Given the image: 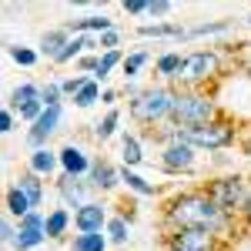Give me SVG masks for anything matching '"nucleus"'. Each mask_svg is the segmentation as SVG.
Returning a JSON list of instances; mask_svg holds the SVG:
<instances>
[{"mask_svg":"<svg viewBox=\"0 0 251 251\" xmlns=\"http://www.w3.org/2000/svg\"><path fill=\"white\" fill-rule=\"evenodd\" d=\"M57 121H60V107H47V111H44V114H40L37 121H34L30 141H34V144H40L44 137H47L50 131H54V127H57Z\"/></svg>","mask_w":251,"mask_h":251,"instance_id":"9b49d317","label":"nucleus"},{"mask_svg":"<svg viewBox=\"0 0 251 251\" xmlns=\"http://www.w3.org/2000/svg\"><path fill=\"white\" fill-rule=\"evenodd\" d=\"M157 71H161V74H168V77H177V71H181V57H177V54L161 57V60H157Z\"/></svg>","mask_w":251,"mask_h":251,"instance_id":"4be33fe9","label":"nucleus"},{"mask_svg":"<svg viewBox=\"0 0 251 251\" xmlns=\"http://www.w3.org/2000/svg\"><path fill=\"white\" fill-rule=\"evenodd\" d=\"M44 234H47V228L40 225V218L37 214H27V218H24V228H20V234H17V248L20 251L34 248V245H40Z\"/></svg>","mask_w":251,"mask_h":251,"instance_id":"6e6552de","label":"nucleus"},{"mask_svg":"<svg viewBox=\"0 0 251 251\" xmlns=\"http://www.w3.org/2000/svg\"><path fill=\"white\" fill-rule=\"evenodd\" d=\"M44 104H47V107H57V87H54V84L44 91Z\"/></svg>","mask_w":251,"mask_h":251,"instance_id":"f704fd0d","label":"nucleus"},{"mask_svg":"<svg viewBox=\"0 0 251 251\" xmlns=\"http://www.w3.org/2000/svg\"><path fill=\"white\" fill-rule=\"evenodd\" d=\"M211 248V234L204 228H181L174 234V251H208Z\"/></svg>","mask_w":251,"mask_h":251,"instance_id":"0eeeda50","label":"nucleus"},{"mask_svg":"<svg viewBox=\"0 0 251 251\" xmlns=\"http://www.w3.org/2000/svg\"><path fill=\"white\" fill-rule=\"evenodd\" d=\"M60 164L67 168V174H80V171H87V157L80 154L77 148H64V151H60Z\"/></svg>","mask_w":251,"mask_h":251,"instance_id":"f8f14e48","label":"nucleus"},{"mask_svg":"<svg viewBox=\"0 0 251 251\" xmlns=\"http://www.w3.org/2000/svg\"><path fill=\"white\" fill-rule=\"evenodd\" d=\"M141 34H144V37H151V34L161 37V34H177V27H164V24H157V27H141Z\"/></svg>","mask_w":251,"mask_h":251,"instance_id":"7c9ffc66","label":"nucleus"},{"mask_svg":"<svg viewBox=\"0 0 251 251\" xmlns=\"http://www.w3.org/2000/svg\"><path fill=\"white\" fill-rule=\"evenodd\" d=\"M144 60H148L144 54H134V57H127V60H124V74H127V77H134L137 71H141V64H144Z\"/></svg>","mask_w":251,"mask_h":251,"instance_id":"c85d7f7f","label":"nucleus"},{"mask_svg":"<svg viewBox=\"0 0 251 251\" xmlns=\"http://www.w3.org/2000/svg\"><path fill=\"white\" fill-rule=\"evenodd\" d=\"M60 188H64V194H67L71 201H80V188H77V184H71V177H67V181H64Z\"/></svg>","mask_w":251,"mask_h":251,"instance_id":"2f4dec72","label":"nucleus"},{"mask_svg":"<svg viewBox=\"0 0 251 251\" xmlns=\"http://www.w3.org/2000/svg\"><path fill=\"white\" fill-rule=\"evenodd\" d=\"M208 198H211L221 211H225V208H241V201H245V188H241L238 177H225V181H218V184L211 188Z\"/></svg>","mask_w":251,"mask_h":251,"instance_id":"423d86ee","label":"nucleus"},{"mask_svg":"<svg viewBox=\"0 0 251 251\" xmlns=\"http://www.w3.org/2000/svg\"><path fill=\"white\" fill-rule=\"evenodd\" d=\"M111 238H114V241H124V238H127V225H124L121 218L111 221Z\"/></svg>","mask_w":251,"mask_h":251,"instance_id":"c756f323","label":"nucleus"},{"mask_svg":"<svg viewBox=\"0 0 251 251\" xmlns=\"http://www.w3.org/2000/svg\"><path fill=\"white\" fill-rule=\"evenodd\" d=\"M54 164H57V157L50 154V151H37V154L30 157V168H34V171H50Z\"/></svg>","mask_w":251,"mask_h":251,"instance_id":"412c9836","label":"nucleus"},{"mask_svg":"<svg viewBox=\"0 0 251 251\" xmlns=\"http://www.w3.org/2000/svg\"><path fill=\"white\" fill-rule=\"evenodd\" d=\"M168 10H171V3H168V0H157V3H151L148 14H168Z\"/></svg>","mask_w":251,"mask_h":251,"instance_id":"c9c22d12","label":"nucleus"},{"mask_svg":"<svg viewBox=\"0 0 251 251\" xmlns=\"http://www.w3.org/2000/svg\"><path fill=\"white\" fill-rule=\"evenodd\" d=\"M34 100H37V87H30V84H24V87L14 91V107H20V111H24V107H30Z\"/></svg>","mask_w":251,"mask_h":251,"instance_id":"dca6fc26","label":"nucleus"},{"mask_svg":"<svg viewBox=\"0 0 251 251\" xmlns=\"http://www.w3.org/2000/svg\"><path fill=\"white\" fill-rule=\"evenodd\" d=\"M218 71V57L201 50V54H191V57L181 60V71H177V80H204Z\"/></svg>","mask_w":251,"mask_h":251,"instance_id":"39448f33","label":"nucleus"},{"mask_svg":"<svg viewBox=\"0 0 251 251\" xmlns=\"http://www.w3.org/2000/svg\"><path fill=\"white\" fill-rule=\"evenodd\" d=\"M127 7V14H144V10H151V3H141V0H131V3H124Z\"/></svg>","mask_w":251,"mask_h":251,"instance_id":"72a5a7b5","label":"nucleus"},{"mask_svg":"<svg viewBox=\"0 0 251 251\" xmlns=\"http://www.w3.org/2000/svg\"><path fill=\"white\" fill-rule=\"evenodd\" d=\"M177 121H184L188 127H198V124H208V117L214 114L211 100L208 97H198V94H181L174 97V111H171Z\"/></svg>","mask_w":251,"mask_h":251,"instance_id":"f03ea898","label":"nucleus"},{"mask_svg":"<svg viewBox=\"0 0 251 251\" xmlns=\"http://www.w3.org/2000/svg\"><path fill=\"white\" fill-rule=\"evenodd\" d=\"M248 214H251V201H248Z\"/></svg>","mask_w":251,"mask_h":251,"instance_id":"58836bf2","label":"nucleus"},{"mask_svg":"<svg viewBox=\"0 0 251 251\" xmlns=\"http://www.w3.org/2000/svg\"><path fill=\"white\" fill-rule=\"evenodd\" d=\"M74 251H104V238L100 234H80L74 241Z\"/></svg>","mask_w":251,"mask_h":251,"instance_id":"f3484780","label":"nucleus"},{"mask_svg":"<svg viewBox=\"0 0 251 251\" xmlns=\"http://www.w3.org/2000/svg\"><path fill=\"white\" fill-rule=\"evenodd\" d=\"M44 228H47V234H50V238H57V234L67 228V214H64V211H54L50 218H47V225H44Z\"/></svg>","mask_w":251,"mask_h":251,"instance_id":"5701e85b","label":"nucleus"},{"mask_svg":"<svg viewBox=\"0 0 251 251\" xmlns=\"http://www.w3.org/2000/svg\"><path fill=\"white\" fill-rule=\"evenodd\" d=\"M121 181H127V184H131V188H134L137 194H151V191H154V188H151V184H148L144 177H137V174H131V171H124V174H121Z\"/></svg>","mask_w":251,"mask_h":251,"instance_id":"a878e982","label":"nucleus"},{"mask_svg":"<svg viewBox=\"0 0 251 251\" xmlns=\"http://www.w3.org/2000/svg\"><path fill=\"white\" fill-rule=\"evenodd\" d=\"M7 208H10V214H20V218H27V214H30V198L20 191V188H14V191L7 194Z\"/></svg>","mask_w":251,"mask_h":251,"instance_id":"ddd939ff","label":"nucleus"},{"mask_svg":"<svg viewBox=\"0 0 251 251\" xmlns=\"http://www.w3.org/2000/svg\"><path fill=\"white\" fill-rule=\"evenodd\" d=\"M171 221L181 225V228H204V231H211L221 221V208L211 198H204V194H184V198H177L171 204Z\"/></svg>","mask_w":251,"mask_h":251,"instance_id":"f257e3e1","label":"nucleus"},{"mask_svg":"<svg viewBox=\"0 0 251 251\" xmlns=\"http://www.w3.org/2000/svg\"><path fill=\"white\" fill-rule=\"evenodd\" d=\"M10 124H14V121H10L7 111H3V114H0V131H10Z\"/></svg>","mask_w":251,"mask_h":251,"instance_id":"e433bc0d","label":"nucleus"},{"mask_svg":"<svg viewBox=\"0 0 251 251\" xmlns=\"http://www.w3.org/2000/svg\"><path fill=\"white\" fill-rule=\"evenodd\" d=\"M84 47H94V40H91V37H74L71 44H67V47H64V54H60L57 60H71L74 54H80Z\"/></svg>","mask_w":251,"mask_h":251,"instance_id":"6ab92c4d","label":"nucleus"},{"mask_svg":"<svg viewBox=\"0 0 251 251\" xmlns=\"http://www.w3.org/2000/svg\"><path fill=\"white\" fill-rule=\"evenodd\" d=\"M114 127H117V111H111V114L97 124V137H100V141H104V137H111V134H114Z\"/></svg>","mask_w":251,"mask_h":251,"instance_id":"bb28decb","label":"nucleus"},{"mask_svg":"<svg viewBox=\"0 0 251 251\" xmlns=\"http://www.w3.org/2000/svg\"><path fill=\"white\" fill-rule=\"evenodd\" d=\"M248 24H251V17H248Z\"/></svg>","mask_w":251,"mask_h":251,"instance_id":"ea45409f","label":"nucleus"},{"mask_svg":"<svg viewBox=\"0 0 251 251\" xmlns=\"http://www.w3.org/2000/svg\"><path fill=\"white\" fill-rule=\"evenodd\" d=\"M121 154H124V161H127V164H137V161H141V144H137L134 137H124Z\"/></svg>","mask_w":251,"mask_h":251,"instance_id":"aec40b11","label":"nucleus"},{"mask_svg":"<svg viewBox=\"0 0 251 251\" xmlns=\"http://www.w3.org/2000/svg\"><path fill=\"white\" fill-rule=\"evenodd\" d=\"M74 30H111V20L107 17H87V20H74Z\"/></svg>","mask_w":251,"mask_h":251,"instance_id":"a211bd4d","label":"nucleus"},{"mask_svg":"<svg viewBox=\"0 0 251 251\" xmlns=\"http://www.w3.org/2000/svg\"><path fill=\"white\" fill-rule=\"evenodd\" d=\"M117 60H121V57H117V50H107V54H104V57L97 60V77H107V71H111V67H114Z\"/></svg>","mask_w":251,"mask_h":251,"instance_id":"cd10ccee","label":"nucleus"},{"mask_svg":"<svg viewBox=\"0 0 251 251\" xmlns=\"http://www.w3.org/2000/svg\"><path fill=\"white\" fill-rule=\"evenodd\" d=\"M94 181L100 184V188H111V184L117 181L114 168H107V164H97V168H94Z\"/></svg>","mask_w":251,"mask_h":251,"instance_id":"393cba45","label":"nucleus"},{"mask_svg":"<svg viewBox=\"0 0 251 251\" xmlns=\"http://www.w3.org/2000/svg\"><path fill=\"white\" fill-rule=\"evenodd\" d=\"M171 111H174V97L168 91H148L134 100V114L141 121H157V117L171 114Z\"/></svg>","mask_w":251,"mask_h":251,"instance_id":"20e7f679","label":"nucleus"},{"mask_svg":"<svg viewBox=\"0 0 251 251\" xmlns=\"http://www.w3.org/2000/svg\"><path fill=\"white\" fill-rule=\"evenodd\" d=\"M100 225H104V208H97V204H80V211H77V228L80 231L97 234Z\"/></svg>","mask_w":251,"mask_h":251,"instance_id":"9d476101","label":"nucleus"},{"mask_svg":"<svg viewBox=\"0 0 251 251\" xmlns=\"http://www.w3.org/2000/svg\"><path fill=\"white\" fill-rule=\"evenodd\" d=\"M67 44H71V40H67V34H64V30H54V34H47V37H44V54H50V57H60Z\"/></svg>","mask_w":251,"mask_h":251,"instance_id":"4468645a","label":"nucleus"},{"mask_svg":"<svg viewBox=\"0 0 251 251\" xmlns=\"http://www.w3.org/2000/svg\"><path fill=\"white\" fill-rule=\"evenodd\" d=\"M184 144H198V148H225L231 141V127L228 124H198V127H184L181 134Z\"/></svg>","mask_w":251,"mask_h":251,"instance_id":"7ed1b4c3","label":"nucleus"},{"mask_svg":"<svg viewBox=\"0 0 251 251\" xmlns=\"http://www.w3.org/2000/svg\"><path fill=\"white\" fill-rule=\"evenodd\" d=\"M191 161H194L191 144H184V141H174L171 148L164 151V168H168V171H181V168H191Z\"/></svg>","mask_w":251,"mask_h":251,"instance_id":"1a4fd4ad","label":"nucleus"},{"mask_svg":"<svg viewBox=\"0 0 251 251\" xmlns=\"http://www.w3.org/2000/svg\"><path fill=\"white\" fill-rule=\"evenodd\" d=\"M17 188H20L24 194H27V198H30V204H37V201H40V181L34 177V174H24Z\"/></svg>","mask_w":251,"mask_h":251,"instance_id":"2eb2a0df","label":"nucleus"},{"mask_svg":"<svg viewBox=\"0 0 251 251\" xmlns=\"http://www.w3.org/2000/svg\"><path fill=\"white\" fill-rule=\"evenodd\" d=\"M114 40H117V37H114V34H111V30H107V34H104V40H100V44H104V47H114Z\"/></svg>","mask_w":251,"mask_h":251,"instance_id":"4c0bfd02","label":"nucleus"},{"mask_svg":"<svg viewBox=\"0 0 251 251\" xmlns=\"http://www.w3.org/2000/svg\"><path fill=\"white\" fill-rule=\"evenodd\" d=\"M74 100H77L80 107H91V104L97 100V84H91V80H87V84L80 87L77 94H74Z\"/></svg>","mask_w":251,"mask_h":251,"instance_id":"b1692460","label":"nucleus"},{"mask_svg":"<svg viewBox=\"0 0 251 251\" xmlns=\"http://www.w3.org/2000/svg\"><path fill=\"white\" fill-rule=\"evenodd\" d=\"M14 60H17V64H34L37 57H34V50H20L17 47V50H14Z\"/></svg>","mask_w":251,"mask_h":251,"instance_id":"473e14b6","label":"nucleus"}]
</instances>
